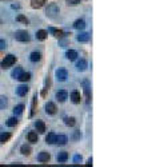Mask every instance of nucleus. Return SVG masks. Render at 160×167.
Masks as SVG:
<instances>
[{"label": "nucleus", "mask_w": 160, "mask_h": 167, "mask_svg": "<svg viewBox=\"0 0 160 167\" xmlns=\"http://www.w3.org/2000/svg\"><path fill=\"white\" fill-rule=\"evenodd\" d=\"M15 63H16V56H14V55H7L6 58H4L2 62H0V67H2L3 70H8V68H11Z\"/></svg>", "instance_id": "obj_1"}, {"label": "nucleus", "mask_w": 160, "mask_h": 167, "mask_svg": "<svg viewBox=\"0 0 160 167\" xmlns=\"http://www.w3.org/2000/svg\"><path fill=\"white\" fill-rule=\"evenodd\" d=\"M59 6L56 3H50L48 4V7H47V10H46V14H47V16L48 18H51V19H54V18H56L58 16V14H59Z\"/></svg>", "instance_id": "obj_2"}, {"label": "nucleus", "mask_w": 160, "mask_h": 167, "mask_svg": "<svg viewBox=\"0 0 160 167\" xmlns=\"http://www.w3.org/2000/svg\"><path fill=\"white\" fill-rule=\"evenodd\" d=\"M15 39L18 40V42L26 43V42H30V40H31V36H30V34H28L27 31L19 30V31H16V32H15Z\"/></svg>", "instance_id": "obj_3"}, {"label": "nucleus", "mask_w": 160, "mask_h": 167, "mask_svg": "<svg viewBox=\"0 0 160 167\" xmlns=\"http://www.w3.org/2000/svg\"><path fill=\"white\" fill-rule=\"evenodd\" d=\"M55 75H56V79H58L59 82H66L67 78H68V72H67V70H64V68L56 70Z\"/></svg>", "instance_id": "obj_4"}, {"label": "nucleus", "mask_w": 160, "mask_h": 167, "mask_svg": "<svg viewBox=\"0 0 160 167\" xmlns=\"http://www.w3.org/2000/svg\"><path fill=\"white\" fill-rule=\"evenodd\" d=\"M83 88H84V95H86V102L90 104L91 103V87H90V82L88 80L83 82Z\"/></svg>", "instance_id": "obj_5"}, {"label": "nucleus", "mask_w": 160, "mask_h": 167, "mask_svg": "<svg viewBox=\"0 0 160 167\" xmlns=\"http://www.w3.org/2000/svg\"><path fill=\"white\" fill-rule=\"evenodd\" d=\"M56 111H58V108H56V104L54 102H47L46 103V112L48 115H55Z\"/></svg>", "instance_id": "obj_6"}, {"label": "nucleus", "mask_w": 160, "mask_h": 167, "mask_svg": "<svg viewBox=\"0 0 160 167\" xmlns=\"http://www.w3.org/2000/svg\"><path fill=\"white\" fill-rule=\"evenodd\" d=\"M56 99H58V102H60V103H64V102L68 99V92L66 90H59V91L56 92Z\"/></svg>", "instance_id": "obj_7"}, {"label": "nucleus", "mask_w": 160, "mask_h": 167, "mask_svg": "<svg viewBox=\"0 0 160 167\" xmlns=\"http://www.w3.org/2000/svg\"><path fill=\"white\" fill-rule=\"evenodd\" d=\"M90 39H91V34H88V32H80L76 36V40L80 43H87V42H90Z\"/></svg>", "instance_id": "obj_8"}, {"label": "nucleus", "mask_w": 160, "mask_h": 167, "mask_svg": "<svg viewBox=\"0 0 160 167\" xmlns=\"http://www.w3.org/2000/svg\"><path fill=\"white\" fill-rule=\"evenodd\" d=\"M50 159H51V155H50V152H47V151H42L38 155V161L40 163H47V162H50Z\"/></svg>", "instance_id": "obj_9"}, {"label": "nucleus", "mask_w": 160, "mask_h": 167, "mask_svg": "<svg viewBox=\"0 0 160 167\" xmlns=\"http://www.w3.org/2000/svg\"><path fill=\"white\" fill-rule=\"evenodd\" d=\"M28 86L27 84H20L19 87H16V94H18L19 96H26L28 94Z\"/></svg>", "instance_id": "obj_10"}, {"label": "nucleus", "mask_w": 160, "mask_h": 167, "mask_svg": "<svg viewBox=\"0 0 160 167\" xmlns=\"http://www.w3.org/2000/svg\"><path fill=\"white\" fill-rule=\"evenodd\" d=\"M35 128L39 134H44L46 132V123H44L43 120H36L35 122Z\"/></svg>", "instance_id": "obj_11"}, {"label": "nucleus", "mask_w": 160, "mask_h": 167, "mask_svg": "<svg viewBox=\"0 0 160 167\" xmlns=\"http://www.w3.org/2000/svg\"><path fill=\"white\" fill-rule=\"evenodd\" d=\"M71 100H72V103L79 104L80 102H82V95H80V92L79 91H72L71 92Z\"/></svg>", "instance_id": "obj_12"}, {"label": "nucleus", "mask_w": 160, "mask_h": 167, "mask_svg": "<svg viewBox=\"0 0 160 167\" xmlns=\"http://www.w3.org/2000/svg\"><path fill=\"white\" fill-rule=\"evenodd\" d=\"M87 66H88V63H87V60L86 59H80L78 63H76V70L78 71H86L87 70Z\"/></svg>", "instance_id": "obj_13"}, {"label": "nucleus", "mask_w": 160, "mask_h": 167, "mask_svg": "<svg viewBox=\"0 0 160 167\" xmlns=\"http://www.w3.org/2000/svg\"><path fill=\"white\" fill-rule=\"evenodd\" d=\"M27 139H28V142H31V143H38V142H39L38 132L30 131V132H28V135H27Z\"/></svg>", "instance_id": "obj_14"}, {"label": "nucleus", "mask_w": 160, "mask_h": 167, "mask_svg": "<svg viewBox=\"0 0 160 167\" xmlns=\"http://www.w3.org/2000/svg\"><path fill=\"white\" fill-rule=\"evenodd\" d=\"M46 2L47 0H31V7L34 10H39V8H42L46 4Z\"/></svg>", "instance_id": "obj_15"}, {"label": "nucleus", "mask_w": 160, "mask_h": 167, "mask_svg": "<svg viewBox=\"0 0 160 167\" xmlns=\"http://www.w3.org/2000/svg\"><path fill=\"white\" fill-rule=\"evenodd\" d=\"M74 28H75V30H79V31H83L84 28H86V22H84L83 19H78V20H75V23H74Z\"/></svg>", "instance_id": "obj_16"}, {"label": "nucleus", "mask_w": 160, "mask_h": 167, "mask_svg": "<svg viewBox=\"0 0 160 167\" xmlns=\"http://www.w3.org/2000/svg\"><path fill=\"white\" fill-rule=\"evenodd\" d=\"M56 134L55 132H50L48 135L46 136V143L47 144H55L56 143Z\"/></svg>", "instance_id": "obj_17"}, {"label": "nucleus", "mask_w": 160, "mask_h": 167, "mask_svg": "<svg viewBox=\"0 0 160 167\" xmlns=\"http://www.w3.org/2000/svg\"><path fill=\"white\" fill-rule=\"evenodd\" d=\"M50 32H51V34L55 36V38H59V39H62L63 36L66 35V34H64V31H62V30H58V28H50Z\"/></svg>", "instance_id": "obj_18"}, {"label": "nucleus", "mask_w": 160, "mask_h": 167, "mask_svg": "<svg viewBox=\"0 0 160 167\" xmlns=\"http://www.w3.org/2000/svg\"><path fill=\"white\" fill-rule=\"evenodd\" d=\"M20 152L23 154V155H31V152H32V148H31V146L30 144H23L22 147H20Z\"/></svg>", "instance_id": "obj_19"}, {"label": "nucleus", "mask_w": 160, "mask_h": 167, "mask_svg": "<svg viewBox=\"0 0 160 167\" xmlns=\"http://www.w3.org/2000/svg\"><path fill=\"white\" fill-rule=\"evenodd\" d=\"M68 161V152L67 151H60L58 154V162L59 163H64Z\"/></svg>", "instance_id": "obj_20"}, {"label": "nucleus", "mask_w": 160, "mask_h": 167, "mask_svg": "<svg viewBox=\"0 0 160 167\" xmlns=\"http://www.w3.org/2000/svg\"><path fill=\"white\" fill-rule=\"evenodd\" d=\"M40 59H42V54H40V52H38V51L31 52V55H30V60H31V62L36 63V62H39Z\"/></svg>", "instance_id": "obj_21"}, {"label": "nucleus", "mask_w": 160, "mask_h": 167, "mask_svg": "<svg viewBox=\"0 0 160 167\" xmlns=\"http://www.w3.org/2000/svg\"><path fill=\"white\" fill-rule=\"evenodd\" d=\"M11 132H2L0 134V143L2 144H4V143H7L8 140L11 139Z\"/></svg>", "instance_id": "obj_22"}, {"label": "nucleus", "mask_w": 160, "mask_h": 167, "mask_svg": "<svg viewBox=\"0 0 160 167\" xmlns=\"http://www.w3.org/2000/svg\"><path fill=\"white\" fill-rule=\"evenodd\" d=\"M16 79L20 80V82H23V83L24 82H28V80L31 79V74H30V72H22V74H20Z\"/></svg>", "instance_id": "obj_23"}, {"label": "nucleus", "mask_w": 160, "mask_h": 167, "mask_svg": "<svg viewBox=\"0 0 160 167\" xmlns=\"http://www.w3.org/2000/svg\"><path fill=\"white\" fill-rule=\"evenodd\" d=\"M47 36H48V32L46 30H39L36 32V39L38 40H46Z\"/></svg>", "instance_id": "obj_24"}, {"label": "nucleus", "mask_w": 160, "mask_h": 167, "mask_svg": "<svg viewBox=\"0 0 160 167\" xmlns=\"http://www.w3.org/2000/svg\"><path fill=\"white\" fill-rule=\"evenodd\" d=\"M64 123H66V126H68V127H74L76 123V119L74 116H66L64 118Z\"/></svg>", "instance_id": "obj_25"}, {"label": "nucleus", "mask_w": 160, "mask_h": 167, "mask_svg": "<svg viewBox=\"0 0 160 167\" xmlns=\"http://www.w3.org/2000/svg\"><path fill=\"white\" fill-rule=\"evenodd\" d=\"M66 56H67L68 60H76L78 59V52H76L75 50H68Z\"/></svg>", "instance_id": "obj_26"}, {"label": "nucleus", "mask_w": 160, "mask_h": 167, "mask_svg": "<svg viewBox=\"0 0 160 167\" xmlns=\"http://www.w3.org/2000/svg\"><path fill=\"white\" fill-rule=\"evenodd\" d=\"M67 142H68V138L66 135H58V136H56V143H58L59 146L67 144Z\"/></svg>", "instance_id": "obj_27"}, {"label": "nucleus", "mask_w": 160, "mask_h": 167, "mask_svg": "<svg viewBox=\"0 0 160 167\" xmlns=\"http://www.w3.org/2000/svg\"><path fill=\"white\" fill-rule=\"evenodd\" d=\"M24 108H26V106H24V104H18V106H15L14 114H15V115H22L23 111H24Z\"/></svg>", "instance_id": "obj_28"}, {"label": "nucleus", "mask_w": 160, "mask_h": 167, "mask_svg": "<svg viewBox=\"0 0 160 167\" xmlns=\"http://www.w3.org/2000/svg\"><path fill=\"white\" fill-rule=\"evenodd\" d=\"M18 123H19V120L16 119L15 116H14V118H10V119H8V120L6 122V124L8 126V127H15V126L18 124Z\"/></svg>", "instance_id": "obj_29"}, {"label": "nucleus", "mask_w": 160, "mask_h": 167, "mask_svg": "<svg viewBox=\"0 0 160 167\" xmlns=\"http://www.w3.org/2000/svg\"><path fill=\"white\" fill-rule=\"evenodd\" d=\"M36 103H38V94L34 95V99H32V111H31V116L35 115V111H36Z\"/></svg>", "instance_id": "obj_30"}, {"label": "nucleus", "mask_w": 160, "mask_h": 167, "mask_svg": "<svg viewBox=\"0 0 160 167\" xmlns=\"http://www.w3.org/2000/svg\"><path fill=\"white\" fill-rule=\"evenodd\" d=\"M8 104V98L7 96H0V110H4Z\"/></svg>", "instance_id": "obj_31"}, {"label": "nucleus", "mask_w": 160, "mask_h": 167, "mask_svg": "<svg viewBox=\"0 0 160 167\" xmlns=\"http://www.w3.org/2000/svg\"><path fill=\"white\" fill-rule=\"evenodd\" d=\"M22 72H23V68H22V67H16L15 70L12 71V74H11V75H12V78H15V79H16L20 74H22Z\"/></svg>", "instance_id": "obj_32"}, {"label": "nucleus", "mask_w": 160, "mask_h": 167, "mask_svg": "<svg viewBox=\"0 0 160 167\" xmlns=\"http://www.w3.org/2000/svg\"><path fill=\"white\" fill-rule=\"evenodd\" d=\"M16 20H18V22H22L24 24H28V19L26 18V16H23V15H19L18 18H16Z\"/></svg>", "instance_id": "obj_33"}, {"label": "nucleus", "mask_w": 160, "mask_h": 167, "mask_svg": "<svg viewBox=\"0 0 160 167\" xmlns=\"http://www.w3.org/2000/svg\"><path fill=\"white\" fill-rule=\"evenodd\" d=\"M6 48H7V42L6 40H3V39H0V51L6 50Z\"/></svg>", "instance_id": "obj_34"}, {"label": "nucleus", "mask_w": 160, "mask_h": 167, "mask_svg": "<svg viewBox=\"0 0 160 167\" xmlns=\"http://www.w3.org/2000/svg\"><path fill=\"white\" fill-rule=\"evenodd\" d=\"M82 162V155H75L74 157V163H79Z\"/></svg>", "instance_id": "obj_35"}, {"label": "nucleus", "mask_w": 160, "mask_h": 167, "mask_svg": "<svg viewBox=\"0 0 160 167\" xmlns=\"http://www.w3.org/2000/svg\"><path fill=\"white\" fill-rule=\"evenodd\" d=\"M80 136H82V134H80V131H76V132L74 134V139H79Z\"/></svg>", "instance_id": "obj_36"}, {"label": "nucleus", "mask_w": 160, "mask_h": 167, "mask_svg": "<svg viewBox=\"0 0 160 167\" xmlns=\"http://www.w3.org/2000/svg\"><path fill=\"white\" fill-rule=\"evenodd\" d=\"M60 46H62V47H66V44H68V40H60Z\"/></svg>", "instance_id": "obj_37"}, {"label": "nucleus", "mask_w": 160, "mask_h": 167, "mask_svg": "<svg viewBox=\"0 0 160 167\" xmlns=\"http://www.w3.org/2000/svg\"><path fill=\"white\" fill-rule=\"evenodd\" d=\"M67 2H68V4H78V3H80V0H67Z\"/></svg>", "instance_id": "obj_38"}, {"label": "nucleus", "mask_w": 160, "mask_h": 167, "mask_svg": "<svg viewBox=\"0 0 160 167\" xmlns=\"http://www.w3.org/2000/svg\"><path fill=\"white\" fill-rule=\"evenodd\" d=\"M87 165H88V166H92V158H90V159L87 161Z\"/></svg>", "instance_id": "obj_39"}]
</instances>
